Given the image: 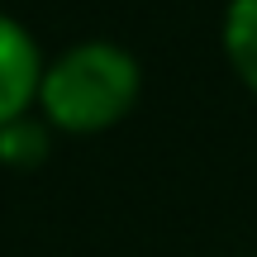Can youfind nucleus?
I'll return each instance as SVG.
<instances>
[{
    "instance_id": "1",
    "label": "nucleus",
    "mask_w": 257,
    "mask_h": 257,
    "mask_svg": "<svg viewBox=\"0 0 257 257\" xmlns=\"http://www.w3.org/2000/svg\"><path fill=\"white\" fill-rule=\"evenodd\" d=\"M138 91H143L138 57L110 38H86L43 67L38 110L62 134H100L134 110Z\"/></svg>"
},
{
    "instance_id": "2",
    "label": "nucleus",
    "mask_w": 257,
    "mask_h": 257,
    "mask_svg": "<svg viewBox=\"0 0 257 257\" xmlns=\"http://www.w3.org/2000/svg\"><path fill=\"white\" fill-rule=\"evenodd\" d=\"M43 53H38L34 34L19 19L0 15V128L38 105V86H43Z\"/></svg>"
},
{
    "instance_id": "3",
    "label": "nucleus",
    "mask_w": 257,
    "mask_h": 257,
    "mask_svg": "<svg viewBox=\"0 0 257 257\" xmlns=\"http://www.w3.org/2000/svg\"><path fill=\"white\" fill-rule=\"evenodd\" d=\"M224 53L238 81L257 95V0H229L224 10Z\"/></svg>"
},
{
    "instance_id": "4",
    "label": "nucleus",
    "mask_w": 257,
    "mask_h": 257,
    "mask_svg": "<svg viewBox=\"0 0 257 257\" xmlns=\"http://www.w3.org/2000/svg\"><path fill=\"white\" fill-rule=\"evenodd\" d=\"M48 157V124L34 114H19L0 128V162L5 167H38Z\"/></svg>"
}]
</instances>
